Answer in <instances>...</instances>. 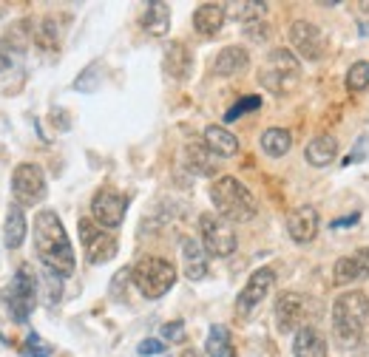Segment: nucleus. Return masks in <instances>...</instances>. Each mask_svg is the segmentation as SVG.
Wrapping results in <instances>:
<instances>
[{"instance_id":"nucleus-21","label":"nucleus","mask_w":369,"mask_h":357,"mask_svg":"<svg viewBox=\"0 0 369 357\" xmlns=\"http://www.w3.org/2000/svg\"><path fill=\"white\" fill-rule=\"evenodd\" d=\"M225 17H228V6L225 3H202L193 12V26L202 34H216L225 26Z\"/></svg>"},{"instance_id":"nucleus-26","label":"nucleus","mask_w":369,"mask_h":357,"mask_svg":"<svg viewBox=\"0 0 369 357\" xmlns=\"http://www.w3.org/2000/svg\"><path fill=\"white\" fill-rule=\"evenodd\" d=\"M204 351H207V357H236V349H233L228 326H222V323L210 326L207 340H204Z\"/></svg>"},{"instance_id":"nucleus-16","label":"nucleus","mask_w":369,"mask_h":357,"mask_svg":"<svg viewBox=\"0 0 369 357\" xmlns=\"http://www.w3.org/2000/svg\"><path fill=\"white\" fill-rule=\"evenodd\" d=\"M190 71H193V54L188 51V45L179 43V40L168 43V48H165V74L176 82H185L190 77Z\"/></svg>"},{"instance_id":"nucleus-41","label":"nucleus","mask_w":369,"mask_h":357,"mask_svg":"<svg viewBox=\"0 0 369 357\" xmlns=\"http://www.w3.org/2000/svg\"><path fill=\"white\" fill-rule=\"evenodd\" d=\"M361 6H363V9H366V12H369V0H363V3H361Z\"/></svg>"},{"instance_id":"nucleus-17","label":"nucleus","mask_w":369,"mask_h":357,"mask_svg":"<svg viewBox=\"0 0 369 357\" xmlns=\"http://www.w3.org/2000/svg\"><path fill=\"white\" fill-rule=\"evenodd\" d=\"M185 168L196 176H214L216 173V153L204 142H188L185 147Z\"/></svg>"},{"instance_id":"nucleus-22","label":"nucleus","mask_w":369,"mask_h":357,"mask_svg":"<svg viewBox=\"0 0 369 357\" xmlns=\"http://www.w3.org/2000/svg\"><path fill=\"white\" fill-rule=\"evenodd\" d=\"M26 213L18 201H12L6 207V227H4V244L9 249H18L23 241H26Z\"/></svg>"},{"instance_id":"nucleus-13","label":"nucleus","mask_w":369,"mask_h":357,"mask_svg":"<svg viewBox=\"0 0 369 357\" xmlns=\"http://www.w3.org/2000/svg\"><path fill=\"white\" fill-rule=\"evenodd\" d=\"M273 281H276V272L270 270V267H261V270H256L253 275H250V281L244 284V289L239 292V298H236V309H239V315H250L256 306L267 298V292L273 289Z\"/></svg>"},{"instance_id":"nucleus-38","label":"nucleus","mask_w":369,"mask_h":357,"mask_svg":"<svg viewBox=\"0 0 369 357\" xmlns=\"http://www.w3.org/2000/svg\"><path fill=\"white\" fill-rule=\"evenodd\" d=\"M361 221V213H349V216H344V219H335L330 227L333 230H341V227H352V224H358Z\"/></svg>"},{"instance_id":"nucleus-20","label":"nucleus","mask_w":369,"mask_h":357,"mask_svg":"<svg viewBox=\"0 0 369 357\" xmlns=\"http://www.w3.org/2000/svg\"><path fill=\"white\" fill-rule=\"evenodd\" d=\"M335 156H338V139L330 136V133L315 136V139L304 147V159H307L312 168H327V165H333Z\"/></svg>"},{"instance_id":"nucleus-23","label":"nucleus","mask_w":369,"mask_h":357,"mask_svg":"<svg viewBox=\"0 0 369 357\" xmlns=\"http://www.w3.org/2000/svg\"><path fill=\"white\" fill-rule=\"evenodd\" d=\"M204 145L216 153V156H236L239 153V139L228 131V128H222V125H207L204 128Z\"/></svg>"},{"instance_id":"nucleus-4","label":"nucleus","mask_w":369,"mask_h":357,"mask_svg":"<svg viewBox=\"0 0 369 357\" xmlns=\"http://www.w3.org/2000/svg\"><path fill=\"white\" fill-rule=\"evenodd\" d=\"M258 82L276 96H287L301 85V63L290 48H273L258 68Z\"/></svg>"},{"instance_id":"nucleus-9","label":"nucleus","mask_w":369,"mask_h":357,"mask_svg":"<svg viewBox=\"0 0 369 357\" xmlns=\"http://www.w3.org/2000/svg\"><path fill=\"white\" fill-rule=\"evenodd\" d=\"M12 196L20 207H34L46 198V176L40 170V165L32 162H20L12 173Z\"/></svg>"},{"instance_id":"nucleus-25","label":"nucleus","mask_w":369,"mask_h":357,"mask_svg":"<svg viewBox=\"0 0 369 357\" xmlns=\"http://www.w3.org/2000/svg\"><path fill=\"white\" fill-rule=\"evenodd\" d=\"M204 247L193 238H185L182 244V258H185V275L190 281H202L207 275V258H204Z\"/></svg>"},{"instance_id":"nucleus-7","label":"nucleus","mask_w":369,"mask_h":357,"mask_svg":"<svg viewBox=\"0 0 369 357\" xmlns=\"http://www.w3.org/2000/svg\"><path fill=\"white\" fill-rule=\"evenodd\" d=\"M199 235H202V247L207 255H216V258H228L236 252V233L230 227L228 219H222L219 213H202L199 216Z\"/></svg>"},{"instance_id":"nucleus-29","label":"nucleus","mask_w":369,"mask_h":357,"mask_svg":"<svg viewBox=\"0 0 369 357\" xmlns=\"http://www.w3.org/2000/svg\"><path fill=\"white\" fill-rule=\"evenodd\" d=\"M230 9H233V17H236V20H242V23L250 26V23H256V20L265 17L267 3H250V0H244V3H233Z\"/></svg>"},{"instance_id":"nucleus-31","label":"nucleus","mask_w":369,"mask_h":357,"mask_svg":"<svg viewBox=\"0 0 369 357\" xmlns=\"http://www.w3.org/2000/svg\"><path fill=\"white\" fill-rule=\"evenodd\" d=\"M347 88H349L352 94L369 88V63L361 60V63H355V66L347 71Z\"/></svg>"},{"instance_id":"nucleus-30","label":"nucleus","mask_w":369,"mask_h":357,"mask_svg":"<svg viewBox=\"0 0 369 357\" xmlns=\"http://www.w3.org/2000/svg\"><path fill=\"white\" fill-rule=\"evenodd\" d=\"M99 74H102V66H99V63H91V66L74 80V91H83V94L97 91V88H99V80H102Z\"/></svg>"},{"instance_id":"nucleus-12","label":"nucleus","mask_w":369,"mask_h":357,"mask_svg":"<svg viewBox=\"0 0 369 357\" xmlns=\"http://www.w3.org/2000/svg\"><path fill=\"white\" fill-rule=\"evenodd\" d=\"M307 312H309V298L301 295V292H284L279 295L276 300V323H279V332H298L307 323Z\"/></svg>"},{"instance_id":"nucleus-1","label":"nucleus","mask_w":369,"mask_h":357,"mask_svg":"<svg viewBox=\"0 0 369 357\" xmlns=\"http://www.w3.org/2000/svg\"><path fill=\"white\" fill-rule=\"evenodd\" d=\"M34 252L48 272L60 278L74 272V247L55 210H40L34 216Z\"/></svg>"},{"instance_id":"nucleus-24","label":"nucleus","mask_w":369,"mask_h":357,"mask_svg":"<svg viewBox=\"0 0 369 357\" xmlns=\"http://www.w3.org/2000/svg\"><path fill=\"white\" fill-rule=\"evenodd\" d=\"M139 23H142V29L151 37L168 34V29H171V9H168V3H148L142 17H139Z\"/></svg>"},{"instance_id":"nucleus-28","label":"nucleus","mask_w":369,"mask_h":357,"mask_svg":"<svg viewBox=\"0 0 369 357\" xmlns=\"http://www.w3.org/2000/svg\"><path fill=\"white\" fill-rule=\"evenodd\" d=\"M60 37H63V31H60V23L55 17H43L37 31H34V43L43 51H57L60 48Z\"/></svg>"},{"instance_id":"nucleus-18","label":"nucleus","mask_w":369,"mask_h":357,"mask_svg":"<svg viewBox=\"0 0 369 357\" xmlns=\"http://www.w3.org/2000/svg\"><path fill=\"white\" fill-rule=\"evenodd\" d=\"M250 66V54H247V48L242 45H228L219 51V57L214 63V74L216 77H236L242 71H247Z\"/></svg>"},{"instance_id":"nucleus-34","label":"nucleus","mask_w":369,"mask_h":357,"mask_svg":"<svg viewBox=\"0 0 369 357\" xmlns=\"http://www.w3.org/2000/svg\"><path fill=\"white\" fill-rule=\"evenodd\" d=\"M26 29H29V20L15 23V26H12V31H9V37H6V43H9L12 48L23 51V48H26V43H29V37H32V31H26Z\"/></svg>"},{"instance_id":"nucleus-15","label":"nucleus","mask_w":369,"mask_h":357,"mask_svg":"<svg viewBox=\"0 0 369 357\" xmlns=\"http://www.w3.org/2000/svg\"><path fill=\"white\" fill-rule=\"evenodd\" d=\"M319 227H321V219L315 207H298L287 216V233L295 244H309L319 235Z\"/></svg>"},{"instance_id":"nucleus-5","label":"nucleus","mask_w":369,"mask_h":357,"mask_svg":"<svg viewBox=\"0 0 369 357\" xmlns=\"http://www.w3.org/2000/svg\"><path fill=\"white\" fill-rule=\"evenodd\" d=\"M37 275L32 272V267H20L15 272V278L9 281V286H4L0 292V300H4V309L9 312L12 321L26 323L32 309H34V300H37Z\"/></svg>"},{"instance_id":"nucleus-2","label":"nucleus","mask_w":369,"mask_h":357,"mask_svg":"<svg viewBox=\"0 0 369 357\" xmlns=\"http://www.w3.org/2000/svg\"><path fill=\"white\" fill-rule=\"evenodd\" d=\"M366 318H369V298H366V292L352 289V292L338 295L333 300V332H335V340L344 349L355 346L361 332H363Z\"/></svg>"},{"instance_id":"nucleus-39","label":"nucleus","mask_w":369,"mask_h":357,"mask_svg":"<svg viewBox=\"0 0 369 357\" xmlns=\"http://www.w3.org/2000/svg\"><path fill=\"white\" fill-rule=\"evenodd\" d=\"M247 37H250V40H265V37H267V26L250 23V26H247Z\"/></svg>"},{"instance_id":"nucleus-33","label":"nucleus","mask_w":369,"mask_h":357,"mask_svg":"<svg viewBox=\"0 0 369 357\" xmlns=\"http://www.w3.org/2000/svg\"><path fill=\"white\" fill-rule=\"evenodd\" d=\"M43 286H46V303H51V306H55V303L60 300V295H63V281H60V275H55V272H46V278H43Z\"/></svg>"},{"instance_id":"nucleus-27","label":"nucleus","mask_w":369,"mask_h":357,"mask_svg":"<svg viewBox=\"0 0 369 357\" xmlns=\"http://www.w3.org/2000/svg\"><path fill=\"white\" fill-rule=\"evenodd\" d=\"M290 147H293V133L284 128H267L261 133V150L273 159H281L284 153H290Z\"/></svg>"},{"instance_id":"nucleus-36","label":"nucleus","mask_w":369,"mask_h":357,"mask_svg":"<svg viewBox=\"0 0 369 357\" xmlns=\"http://www.w3.org/2000/svg\"><path fill=\"white\" fill-rule=\"evenodd\" d=\"M162 337L165 340H174V343H182L185 340V323L182 321H171L162 326Z\"/></svg>"},{"instance_id":"nucleus-11","label":"nucleus","mask_w":369,"mask_h":357,"mask_svg":"<svg viewBox=\"0 0 369 357\" xmlns=\"http://www.w3.org/2000/svg\"><path fill=\"white\" fill-rule=\"evenodd\" d=\"M77 230H80V241H83V249H85V258L91 264H105V261H111L114 255H117V238L109 230H102L99 224H94L91 219H80Z\"/></svg>"},{"instance_id":"nucleus-32","label":"nucleus","mask_w":369,"mask_h":357,"mask_svg":"<svg viewBox=\"0 0 369 357\" xmlns=\"http://www.w3.org/2000/svg\"><path fill=\"white\" fill-rule=\"evenodd\" d=\"M256 108H261V96H256V94H250V96H242L236 105L225 114V122H233V119H239L242 114H250V111H256Z\"/></svg>"},{"instance_id":"nucleus-3","label":"nucleus","mask_w":369,"mask_h":357,"mask_svg":"<svg viewBox=\"0 0 369 357\" xmlns=\"http://www.w3.org/2000/svg\"><path fill=\"white\" fill-rule=\"evenodd\" d=\"M210 201L222 219L228 221H250L258 213V204L256 196L236 179V176H222L210 184Z\"/></svg>"},{"instance_id":"nucleus-40","label":"nucleus","mask_w":369,"mask_h":357,"mask_svg":"<svg viewBox=\"0 0 369 357\" xmlns=\"http://www.w3.org/2000/svg\"><path fill=\"white\" fill-rule=\"evenodd\" d=\"M9 63H12V60L4 54V51H0V68H9Z\"/></svg>"},{"instance_id":"nucleus-6","label":"nucleus","mask_w":369,"mask_h":357,"mask_svg":"<svg viewBox=\"0 0 369 357\" xmlns=\"http://www.w3.org/2000/svg\"><path fill=\"white\" fill-rule=\"evenodd\" d=\"M131 278L137 284V289L156 300V298H162L165 292H171V286L176 284V267L165 258H156V255H148V258L137 261V267L131 270Z\"/></svg>"},{"instance_id":"nucleus-37","label":"nucleus","mask_w":369,"mask_h":357,"mask_svg":"<svg viewBox=\"0 0 369 357\" xmlns=\"http://www.w3.org/2000/svg\"><path fill=\"white\" fill-rule=\"evenodd\" d=\"M137 351H139L142 357H153V354H162V351H165V343H162V340H156V337H148V340L139 343Z\"/></svg>"},{"instance_id":"nucleus-10","label":"nucleus","mask_w":369,"mask_h":357,"mask_svg":"<svg viewBox=\"0 0 369 357\" xmlns=\"http://www.w3.org/2000/svg\"><path fill=\"white\" fill-rule=\"evenodd\" d=\"M125 210H128V196H123L114 187H102L91 198V216L102 230H117L125 221Z\"/></svg>"},{"instance_id":"nucleus-8","label":"nucleus","mask_w":369,"mask_h":357,"mask_svg":"<svg viewBox=\"0 0 369 357\" xmlns=\"http://www.w3.org/2000/svg\"><path fill=\"white\" fill-rule=\"evenodd\" d=\"M287 37H290V45L295 48V54L304 57V60H309V63L324 60L330 54V48H333L327 31H321L319 26L309 23V20H295L290 26Z\"/></svg>"},{"instance_id":"nucleus-35","label":"nucleus","mask_w":369,"mask_h":357,"mask_svg":"<svg viewBox=\"0 0 369 357\" xmlns=\"http://www.w3.org/2000/svg\"><path fill=\"white\" fill-rule=\"evenodd\" d=\"M26 354L29 357H48L51 354V349H48V343H43L34 332L29 335V340H26Z\"/></svg>"},{"instance_id":"nucleus-14","label":"nucleus","mask_w":369,"mask_h":357,"mask_svg":"<svg viewBox=\"0 0 369 357\" xmlns=\"http://www.w3.org/2000/svg\"><path fill=\"white\" fill-rule=\"evenodd\" d=\"M333 275H335L338 286L366 281L369 278V247H361V249L344 255V258H338L333 267Z\"/></svg>"},{"instance_id":"nucleus-19","label":"nucleus","mask_w":369,"mask_h":357,"mask_svg":"<svg viewBox=\"0 0 369 357\" xmlns=\"http://www.w3.org/2000/svg\"><path fill=\"white\" fill-rule=\"evenodd\" d=\"M293 354H295V357H330L327 340H324V335L315 329V326H304V329L295 332Z\"/></svg>"}]
</instances>
